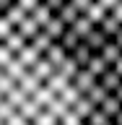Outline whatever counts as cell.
Here are the masks:
<instances>
[{
  "label": "cell",
  "instance_id": "6da1fadb",
  "mask_svg": "<svg viewBox=\"0 0 122 125\" xmlns=\"http://www.w3.org/2000/svg\"><path fill=\"white\" fill-rule=\"evenodd\" d=\"M0 125H122V115L107 112L44 73L3 60Z\"/></svg>",
  "mask_w": 122,
  "mask_h": 125
}]
</instances>
